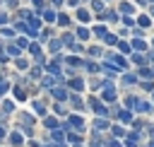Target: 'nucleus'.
I'll use <instances>...</instances> for the list:
<instances>
[{
	"label": "nucleus",
	"mask_w": 154,
	"mask_h": 147,
	"mask_svg": "<svg viewBox=\"0 0 154 147\" xmlns=\"http://www.w3.org/2000/svg\"><path fill=\"white\" fill-rule=\"evenodd\" d=\"M106 58H108V60H111V63H113L116 67H125V65H128V63H125V60H123L120 55H116V53H108Z\"/></svg>",
	"instance_id": "obj_1"
},
{
	"label": "nucleus",
	"mask_w": 154,
	"mask_h": 147,
	"mask_svg": "<svg viewBox=\"0 0 154 147\" xmlns=\"http://www.w3.org/2000/svg\"><path fill=\"white\" fill-rule=\"evenodd\" d=\"M89 104H91V108H94V111H96L99 116H106V113H108V111H106V106H101V104H99L96 99H89Z\"/></svg>",
	"instance_id": "obj_2"
},
{
	"label": "nucleus",
	"mask_w": 154,
	"mask_h": 147,
	"mask_svg": "<svg viewBox=\"0 0 154 147\" xmlns=\"http://www.w3.org/2000/svg\"><path fill=\"white\" fill-rule=\"evenodd\" d=\"M135 108H137V111H142V113H149V111H152V104H147V101H137V104H135Z\"/></svg>",
	"instance_id": "obj_3"
},
{
	"label": "nucleus",
	"mask_w": 154,
	"mask_h": 147,
	"mask_svg": "<svg viewBox=\"0 0 154 147\" xmlns=\"http://www.w3.org/2000/svg\"><path fill=\"white\" fill-rule=\"evenodd\" d=\"M125 147H137V133H130V135H128Z\"/></svg>",
	"instance_id": "obj_4"
},
{
	"label": "nucleus",
	"mask_w": 154,
	"mask_h": 147,
	"mask_svg": "<svg viewBox=\"0 0 154 147\" xmlns=\"http://www.w3.org/2000/svg\"><path fill=\"white\" fill-rule=\"evenodd\" d=\"M132 48H135V51H144V48H147V43H144V41H142L140 36H137V39L132 41Z\"/></svg>",
	"instance_id": "obj_5"
},
{
	"label": "nucleus",
	"mask_w": 154,
	"mask_h": 147,
	"mask_svg": "<svg viewBox=\"0 0 154 147\" xmlns=\"http://www.w3.org/2000/svg\"><path fill=\"white\" fill-rule=\"evenodd\" d=\"M77 19L79 22H89V12L87 10H77Z\"/></svg>",
	"instance_id": "obj_6"
},
{
	"label": "nucleus",
	"mask_w": 154,
	"mask_h": 147,
	"mask_svg": "<svg viewBox=\"0 0 154 147\" xmlns=\"http://www.w3.org/2000/svg\"><path fill=\"white\" fill-rule=\"evenodd\" d=\"M118 118H120L123 123H130V120H132V116H130V111H120V113H118Z\"/></svg>",
	"instance_id": "obj_7"
},
{
	"label": "nucleus",
	"mask_w": 154,
	"mask_h": 147,
	"mask_svg": "<svg viewBox=\"0 0 154 147\" xmlns=\"http://www.w3.org/2000/svg\"><path fill=\"white\" fill-rule=\"evenodd\" d=\"M14 99H19V101H24V99H26V94H24V89H19V87H14Z\"/></svg>",
	"instance_id": "obj_8"
},
{
	"label": "nucleus",
	"mask_w": 154,
	"mask_h": 147,
	"mask_svg": "<svg viewBox=\"0 0 154 147\" xmlns=\"http://www.w3.org/2000/svg\"><path fill=\"white\" fill-rule=\"evenodd\" d=\"M53 96H55V99H65V96H67V92H65V89H58V87H55V89H53Z\"/></svg>",
	"instance_id": "obj_9"
},
{
	"label": "nucleus",
	"mask_w": 154,
	"mask_h": 147,
	"mask_svg": "<svg viewBox=\"0 0 154 147\" xmlns=\"http://www.w3.org/2000/svg\"><path fill=\"white\" fill-rule=\"evenodd\" d=\"M70 123H72L75 128H82V125H84V120H82L79 116H72V118H70Z\"/></svg>",
	"instance_id": "obj_10"
},
{
	"label": "nucleus",
	"mask_w": 154,
	"mask_h": 147,
	"mask_svg": "<svg viewBox=\"0 0 154 147\" xmlns=\"http://www.w3.org/2000/svg\"><path fill=\"white\" fill-rule=\"evenodd\" d=\"M94 128H96V130H103V128H108V120H103V118H99V120L94 123Z\"/></svg>",
	"instance_id": "obj_11"
},
{
	"label": "nucleus",
	"mask_w": 154,
	"mask_h": 147,
	"mask_svg": "<svg viewBox=\"0 0 154 147\" xmlns=\"http://www.w3.org/2000/svg\"><path fill=\"white\" fill-rule=\"evenodd\" d=\"M10 140H12V145H22V142H24L19 133H12V135H10Z\"/></svg>",
	"instance_id": "obj_12"
},
{
	"label": "nucleus",
	"mask_w": 154,
	"mask_h": 147,
	"mask_svg": "<svg viewBox=\"0 0 154 147\" xmlns=\"http://www.w3.org/2000/svg\"><path fill=\"white\" fill-rule=\"evenodd\" d=\"M118 48H120L123 53H130V48H132V46H130V43H125V41H118Z\"/></svg>",
	"instance_id": "obj_13"
},
{
	"label": "nucleus",
	"mask_w": 154,
	"mask_h": 147,
	"mask_svg": "<svg viewBox=\"0 0 154 147\" xmlns=\"http://www.w3.org/2000/svg\"><path fill=\"white\" fill-rule=\"evenodd\" d=\"M140 75H142L144 80H149V77H154V72H152L149 67H142V70H140Z\"/></svg>",
	"instance_id": "obj_14"
},
{
	"label": "nucleus",
	"mask_w": 154,
	"mask_h": 147,
	"mask_svg": "<svg viewBox=\"0 0 154 147\" xmlns=\"http://www.w3.org/2000/svg\"><path fill=\"white\" fill-rule=\"evenodd\" d=\"M70 87H72V89H82V87H84V82L77 77V80H72V82H70Z\"/></svg>",
	"instance_id": "obj_15"
},
{
	"label": "nucleus",
	"mask_w": 154,
	"mask_h": 147,
	"mask_svg": "<svg viewBox=\"0 0 154 147\" xmlns=\"http://www.w3.org/2000/svg\"><path fill=\"white\" fill-rule=\"evenodd\" d=\"M43 19H46V22H53V19H55L53 10H46V12H43Z\"/></svg>",
	"instance_id": "obj_16"
},
{
	"label": "nucleus",
	"mask_w": 154,
	"mask_h": 147,
	"mask_svg": "<svg viewBox=\"0 0 154 147\" xmlns=\"http://www.w3.org/2000/svg\"><path fill=\"white\" fill-rule=\"evenodd\" d=\"M67 22H70L67 14H58V24H60V27H67Z\"/></svg>",
	"instance_id": "obj_17"
},
{
	"label": "nucleus",
	"mask_w": 154,
	"mask_h": 147,
	"mask_svg": "<svg viewBox=\"0 0 154 147\" xmlns=\"http://www.w3.org/2000/svg\"><path fill=\"white\" fill-rule=\"evenodd\" d=\"M94 34H96V36H101V39H103V36H106V34H108V31H106V27H96V29H94Z\"/></svg>",
	"instance_id": "obj_18"
},
{
	"label": "nucleus",
	"mask_w": 154,
	"mask_h": 147,
	"mask_svg": "<svg viewBox=\"0 0 154 147\" xmlns=\"http://www.w3.org/2000/svg\"><path fill=\"white\" fill-rule=\"evenodd\" d=\"M77 36H79V39H89V29H84V27L77 29Z\"/></svg>",
	"instance_id": "obj_19"
},
{
	"label": "nucleus",
	"mask_w": 154,
	"mask_h": 147,
	"mask_svg": "<svg viewBox=\"0 0 154 147\" xmlns=\"http://www.w3.org/2000/svg\"><path fill=\"white\" fill-rule=\"evenodd\" d=\"M12 108H14L12 101H5V104H2V111H5V113H12Z\"/></svg>",
	"instance_id": "obj_20"
},
{
	"label": "nucleus",
	"mask_w": 154,
	"mask_h": 147,
	"mask_svg": "<svg viewBox=\"0 0 154 147\" xmlns=\"http://www.w3.org/2000/svg\"><path fill=\"white\" fill-rule=\"evenodd\" d=\"M113 135H116V137H123V135H125V130H123L120 125H113Z\"/></svg>",
	"instance_id": "obj_21"
},
{
	"label": "nucleus",
	"mask_w": 154,
	"mask_h": 147,
	"mask_svg": "<svg viewBox=\"0 0 154 147\" xmlns=\"http://www.w3.org/2000/svg\"><path fill=\"white\" fill-rule=\"evenodd\" d=\"M120 10H123L125 14H130V12H132V5H130V2H123V5H120Z\"/></svg>",
	"instance_id": "obj_22"
},
{
	"label": "nucleus",
	"mask_w": 154,
	"mask_h": 147,
	"mask_svg": "<svg viewBox=\"0 0 154 147\" xmlns=\"http://www.w3.org/2000/svg\"><path fill=\"white\" fill-rule=\"evenodd\" d=\"M137 22H140V27H149V24H152V22H149V17H144V14H142Z\"/></svg>",
	"instance_id": "obj_23"
},
{
	"label": "nucleus",
	"mask_w": 154,
	"mask_h": 147,
	"mask_svg": "<svg viewBox=\"0 0 154 147\" xmlns=\"http://www.w3.org/2000/svg\"><path fill=\"white\" fill-rule=\"evenodd\" d=\"M103 41H106V43H118V39H116L113 34H106V36H103Z\"/></svg>",
	"instance_id": "obj_24"
},
{
	"label": "nucleus",
	"mask_w": 154,
	"mask_h": 147,
	"mask_svg": "<svg viewBox=\"0 0 154 147\" xmlns=\"http://www.w3.org/2000/svg\"><path fill=\"white\" fill-rule=\"evenodd\" d=\"M14 65H17V67H22V70H24V67H26V60H24V58H17V60H14Z\"/></svg>",
	"instance_id": "obj_25"
},
{
	"label": "nucleus",
	"mask_w": 154,
	"mask_h": 147,
	"mask_svg": "<svg viewBox=\"0 0 154 147\" xmlns=\"http://www.w3.org/2000/svg\"><path fill=\"white\" fill-rule=\"evenodd\" d=\"M34 108L38 111V116H43V111H46V108H43V104H38V101H34Z\"/></svg>",
	"instance_id": "obj_26"
},
{
	"label": "nucleus",
	"mask_w": 154,
	"mask_h": 147,
	"mask_svg": "<svg viewBox=\"0 0 154 147\" xmlns=\"http://www.w3.org/2000/svg\"><path fill=\"white\" fill-rule=\"evenodd\" d=\"M91 7H94V10H103V2H101V0H94Z\"/></svg>",
	"instance_id": "obj_27"
},
{
	"label": "nucleus",
	"mask_w": 154,
	"mask_h": 147,
	"mask_svg": "<svg viewBox=\"0 0 154 147\" xmlns=\"http://www.w3.org/2000/svg\"><path fill=\"white\" fill-rule=\"evenodd\" d=\"M132 60H135V63H144V55H140V53H135V55H132Z\"/></svg>",
	"instance_id": "obj_28"
},
{
	"label": "nucleus",
	"mask_w": 154,
	"mask_h": 147,
	"mask_svg": "<svg viewBox=\"0 0 154 147\" xmlns=\"http://www.w3.org/2000/svg\"><path fill=\"white\" fill-rule=\"evenodd\" d=\"M46 128H55V118H46Z\"/></svg>",
	"instance_id": "obj_29"
},
{
	"label": "nucleus",
	"mask_w": 154,
	"mask_h": 147,
	"mask_svg": "<svg viewBox=\"0 0 154 147\" xmlns=\"http://www.w3.org/2000/svg\"><path fill=\"white\" fill-rule=\"evenodd\" d=\"M60 48V41H51V51H58Z\"/></svg>",
	"instance_id": "obj_30"
},
{
	"label": "nucleus",
	"mask_w": 154,
	"mask_h": 147,
	"mask_svg": "<svg viewBox=\"0 0 154 147\" xmlns=\"http://www.w3.org/2000/svg\"><path fill=\"white\" fill-rule=\"evenodd\" d=\"M106 147H120V145H118L116 140H108V142H106Z\"/></svg>",
	"instance_id": "obj_31"
},
{
	"label": "nucleus",
	"mask_w": 154,
	"mask_h": 147,
	"mask_svg": "<svg viewBox=\"0 0 154 147\" xmlns=\"http://www.w3.org/2000/svg\"><path fill=\"white\" fill-rule=\"evenodd\" d=\"M31 2H34L36 7H43V0H31Z\"/></svg>",
	"instance_id": "obj_32"
},
{
	"label": "nucleus",
	"mask_w": 154,
	"mask_h": 147,
	"mask_svg": "<svg viewBox=\"0 0 154 147\" xmlns=\"http://www.w3.org/2000/svg\"><path fill=\"white\" fill-rule=\"evenodd\" d=\"M7 22V14H0V24H5Z\"/></svg>",
	"instance_id": "obj_33"
},
{
	"label": "nucleus",
	"mask_w": 154,
	"mask_h": 147,
	"mask_svg": "<svg viewBox=\"0 0 154 147\" xmlns=\"http://www.w3.org/2000/svg\"><path fill=\"white\" fill-rule=\"evenodd\" d=\"M60 2H63V0H53V5H60Z\"/></svg>",
	"instance_id": "obj_34"
},
{
	"label": "nucleus",
	"mask_w": 154,
	"mask_h": 147,
	"mask_svg": "<svg viewBox=\"0 0 154 147\" xmlns=\"http://www.w3.org/2000/svg\"><path fill=\"white\" fill-rule=\"evenodd\" d=\"M152 2H154V0H152Z\"/></svg>",
	"instance_id": "obj_35"
}]
</instances>
